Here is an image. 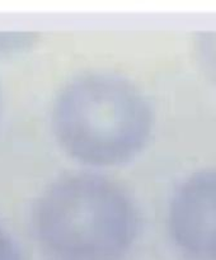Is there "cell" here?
<instances>
[{
	"mask_svg": "<svg viewBox=\"0 0 216 260\" xmlns=\"http://www.w3.org/2000/svg\"><path fill=\"white\" fill-rule=\"evenodd\" d=\"M152 107L125 76L89 71L69 80L51 109V128L68 156L91 168L119 167L145 150L154 131Z\"/></svg>",
	"mask_w": 216,
	"mask_h": 260,
	"instance_id": "1",
	"label": "cell"
},
{
	"mask_svg": "<svg viewBox=\"0 0 216 260\" xmlns=\"http://www.w3.org/2000/svg\"><path fill=\"white\" fill-rule=\"evenodd\" d=\"M32 233L47 260H122L134 246L139 215L116 182L96 173H70L36 200Z\"/></svg>",
	"mask_w": 216,
	"mask_h": 260,
	"instance_id": "2",
	"label": "cell"
},
{
	"mask_svg": "<svg viewBox=\"0 0 216 260\" xmlns=\"http://www.w3.org/2000/svg\"><path fill=\"white\" fill-rule=\"evenodd\" d=\"M170 240L190 260H216V168L179 183L168 206Z\"/></svg>",
	"mask_w": 216,
	"mask_h": 260,
	"instance_id": "3",
	"label": "cell"
},
{
	"mask_svg": "<svg viewBox=\"0 0 216 260\" xmlns=\"http://www.w3.org/2000/svg\"><path fill=\"white\" fill-rule=\"evenodd\" d=\"M195 51L202 70L216 83V30L197 33L195 37Z\"/></svg>",
	"mask_w": 216,
	"mask_h": 260,
	"instance_id": "4",
	"label": "cell"
},
{
	"mask_svg": "<svg viewBox=\"0 0 216 260\" xmlns=\"http://www.w3.org/2000/svg\"><path fill=\"white\" fill-rule=\"evenodd\" d=\"M37 35L32 32H0V56H14L33 47Z\"/></svg>",
	"mask_w": 216,
	"mask_h": 260,
	"instance_id": "5",
	"label": "cell"
},
{
	"mask_svg": "<svg viewBox=\"0 0 216 260\" xmlns=\"http://www.w3.org/2000/svg\"><path fill=\"white\" fill-rule=\"evenodd\" d=\"M0 260H23L13 236L0 225Z\"/></svg>",
	"mask_w": 216,
	"mask_h": 260,
	"instance_id": "6",
	"label": "cell"
},
{
	"mask_svg": "<svg viewBox=\"0 0 216 260\" xmlns=\"http://www.w3.org/2000/svg\"><path fill=\"white\" fill-rule=\"evenodd\" d=\"M0 113H2V95H0Z\"/></svg>",
	"mask_w": 216,
	"mask_h": 260,
	"instance_id": "7",
	"label": "cell"
}]
</instances>
